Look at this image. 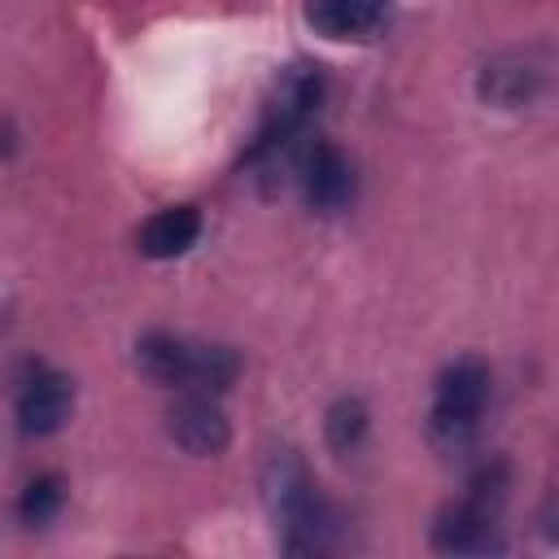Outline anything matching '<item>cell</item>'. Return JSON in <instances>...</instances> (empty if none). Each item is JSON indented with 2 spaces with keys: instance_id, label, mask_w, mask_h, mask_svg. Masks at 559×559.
Here are the masks:
<instances>
[{
  "instance_id": "cell-1",
  "label": "cell",
  "mask_w": 559,
  "mask_h": 559,
  "mask_svg": "<svg viewBox=\"0 0 559 559\" xmlns=\"http://www.w3.org/2000/svg\"><path fill=\"white\" fill-rule=\"evenodd\" d=\"M262 502L280 528L288 555H323L336 542V515L323 502L310 467L297 450H271L262 463Z\"/></svg>"
},
{
  "instance_id": "cell-2",
  "label": "cell",
  "mask_w": 559,
  "mask_h": 559,
  "mask_svg": "<svg viewBox=\"0 0 559 559\" xmlns=\"http://www.w3.org/2000/svg\"><path fill=\"white\" fill-rule=\"evenodd\" d=\"M135 367L162 389L223 393L240 376V354L231 345H205L175 332H144L135 341Z\"/></svg>"
},
{
  "instance_id": "cell-3",
  "label": "cell",
  "mask_w": 559,
  "mask_h": 559,
  "mask_svg": "<svg viewBox=\"0 0 559 559\" xmlns=\"http://www.w3.org/2000/svg\"><path fill=\"white\" fill-rule=\"evenodd\" d=\"M323 92H328V79L319 66H288L280 79H275V92L266 100V114H262V127L245 153L249 166H266V162H280L288 157L293 140L306 131V122L319 114L323 105Z\"/></svg>"
},
{
  "instance_id": "cell-4",
  "label": "cell",
  "mask_w": 559,
  "mask_h": 559,
  "mask_svg": "<svg viewBox=\"0 0 559 559\" xmlns=\"http://www.w3.org/2000/svg\"><path fill=\"white\" fill-rule=\"evenodd\" d=\"M507 498V467H480V476L472 480L467 498L445 507L432 524V546L450 550V555H480V550H498L502 542L493 537L498 528V507Z\"/></svg>"
},
{
  "instance_id": "cell-5",
  "label": "cell",
  "mask_w": 559,
  "mask_h": 559,
  "mask_svg": "<svg viewBox=\"0 0 559 559\" xmlns=\"http://www.w3.org/2000/svg\"><path fill=\"white\" fill-rule=\"evenodd\" d=\"M485 402H489V367L480 358L450 362L432 389V411H428L432 437L441 445H463L480 428Z\"/></svg>"
},
{
  "instance_id": "cell-6",
  "label": "cell",
  "mask_w": 559,
  "mask_h": 559,
  "mask_svg": "<svg viewBox=\"0 0 559 559\" xmlns=\"http://www.w3.org/2000/svg\"><path fill=\"white\" fill-rule=\"evenodd\" d=\"M166 432L179 450L197 459H214L231 441V424L218 406V393H201V389H179L175 406L166 411Z\"/></svg>"
},
{
  "instance_id": "cell-7",
  "label": "cell",
  "mask_w": 559,
  "mask_h": 559,
  "mask_svg": "<svg viewBox=\"0 0 559 559\" xmlns=\"http://www.w3.org/2000/svg\"><path fill=\"white\" fill-rule=\"evenodd\" d=\"M393 0H301V17L332 44H362L389 26Z\"/></svg>"
},
{
  "instance_id": "cell-8",
  "label": "cell",
  "mask_w": 559,
  "mask_h": 559,
  "mask_svg": "<svg viewBox=\"0 0 559 559\" xmlns=\"http://www.w3.org/2000/svg\"><path fill=\"white\" fill-rule=\"evenodd\" d=\"M74 406V384L70 376L52 371V367H35L22 389H17V428L22 437H52Z\"/></svg>"
},
{
  "instance_id": "cell-9",
  "label": "cell",
  "mask_w": 559,
  "mask_h": 559,
  "mask_svg": "<svg viewBox=\"0 0 559 559\" xmlns=\"http://www.w3.org/2000/svg\"><path fill=\"white\" fill-rule=\"evenodd\" d=\"M297 183L319 214H336L354 197V166L336 144L319 140L297 157Z\"/></svg>"
},
{
  "instance_id": "cell-10",
  "label": "cell",
  "mask_w": 559,
  "mask_h": 559,
  "mask_svg": "<svg viewBox=\"0 0 559 559\" xmlns=\"http://www.w3.org/2000/svg\"><path fill=\"white\" fill-rule=\"evenodd\" d=\"M546 87V66L533 57V52H502L493 61H485L480 79H476V92L485 105H498V109H520V105H533Z\"/></svg>"
},
{
  "instance_id": "cell-11",
  "label": "cell",
  "mask_w": 559,
  "mask_h": 559,
  "mask_svg": "<svg viewBox=\"0 0 559 559\" xmlns=\"http://www.w3.org/2000/svg\"><path fill=\"white\" fill-rule=\"evenodd\" d=\"M197 240H201V210L197 205H166L153 218H144V227L135 231V249L153 262L183 258Z\"/></svg>"
},
{
  "instance_id": "cell-12",
  "label": "cell",
  "mask_w": 559,
  "mask_h": 559,
  "mask_svg": "<svg viewBox=\"0 0 559 559\" xmlns=\"http://www.w3.org/2000/svg\"><path fill=\"white\" fill-rule=\"evenodd\" d=\"M367 402L362 397H336L332 406H328V419H323V437H328V445L336 450V454H349L358 441H362V432H367Z\"/></svg>"
},
{
  "instance_id": "cell-13",
  "label": "cell",
  "mask_w": 559,
  "mask_h": 559,
  "mask_svg": "<svg viewBox=\"0 0 559 559\" xmlns=\"http://www.w3.org/2000/svg\"><path fill=\"white\" fill-rule=\"evenodd\" d=\"M61 502H66V480L57 472H44V476L26 480V489L17 498V515L26 528H44L61 511Z\"/></svg>"
}]
</instances>
